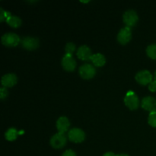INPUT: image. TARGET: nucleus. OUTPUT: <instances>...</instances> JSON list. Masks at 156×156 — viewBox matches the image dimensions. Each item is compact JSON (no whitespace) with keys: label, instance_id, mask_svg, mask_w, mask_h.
Returning a JSON list of instances; mask_svg holds the SVG:
<instances>
[{"label":"nucleus","instance_id":"obj_1","mask_svg":"<svg viewBox=\"0 0 156 156\" xmlns=\"http://www.w3.org/2000/svg\"><path fill=\"white\" fill-rule=\"evenodd\" d=\"M124 103L130 110H136L140 106V100L134 91H128L124 97Z\"/></svg>","mask_w":156,"mask_h":156},{"label":"nucleus","instance_id":"obj_2","mask_svg":"<svg viewBox=\"0 0 156 156\" xmlns=\"http://www.w3.org/2000/svg\"><path fill=\"white\" fill-rule=\"evenodd\" d=\"M1 41L3 45L6 47H15L20 43V37L16 34L9 32L2 36Z\"/></svg>","mask_w":156,"mask_h":156},{"label":"nucleus","instance_id":"obj_3","mask_svg":"<svg viewBox=\"0 0 156 156\" xmlns=\"http://www.w3.org/2000/svg\"><path fill=\"white\" fill-rule=\"evenodd\" d=\"M123 22L126 24V27H131L136 25L139 20V16L136 11L129 9L124 12L123 15Z\"/></svg>","mask_w":156,"mask_h":156},{"label":"nucleus","instance_id":"obj_4","mask_svg":"<svg viewBox=\"0 0 156 156\" xmlns=\"http://www.w3.org/2000/svg\"><path fill=\"white\" fill-rule=\"evenodd\" d=\"M68 137L70 141L73 143H82L85 139V133L82 129L75 127L69 131Z\"/></svg>","mask_w":156,"mask_h":156},{"label":"nucleus","instance_id":"obj_5","mask_svg":"<svg viewBox=\"0 0 156 156\" xmlns=\"http://www.w3.org/2000/svg\"><path fill=\"white\" fill-rule=\"evenodd\" d=\"M79 75L84 79H90L94 76L96 73V69L94 66L91 64L85 63L81 66L79 68Z\"/></svg>","mask_w":156,"mask_h":156},{"label":"nucleus","instance_id":"obj_6","mask_svg":"<svg viewBox=\"0 0 156 156\" xmlns=\"http://www.w3.org/2000/svg\"><path fill=\"white\" fill-rule=\"evenodd\" d=\"M135 79L142 85H149L152 82V76L149 70H141L136 74Z\"/></svg>","mask_w":156,"mask_h":156},{"label":"nucleus","instance_id":"obj_7","mask_svg":"<svg viewBox=\"0 0 156 156\" xmlns=\"http://www.w3.org/2000/svg\"><path fill=\"white\" fill-rule=\"evenodd\" d=\"M66 136L64 133H57L54 134L50 139V145L54 149H61L64 147L66 143Z\"/></svg>","mask_w":156,"mask_h":156},{"label":"nucleus","instance_id":"obj_8","mask_svg":"<svg viewBox=\"0 0 156 156\" xmlns=\"http://www.w3.org/2000/svg\"><path fill=\"white\" fill-rule=\"evenodd\" d=\"M21 46L27 50H36L39 47V39L34 37H25L21 41Z\"/></svg>","mask_w":156,"mask_h":156},{"label":"nucleus","instance_id":"obj_9","mask_svg":"<svg viewBox=\"0 0 156 156\" xmlns=\"http://www.w3.org/2000/svg\"><path fill=\"white\" fill-rule=\"evenodd\" d=\"M141 106L143 109L150 113L156 112V99L152 96L143 98L141 101Z\"/></svg>","mask_w":156,"mask_h":156},{"label":"nucleus","instance_id":"obj_10","mask_svg":"<svg viewBox=\"0 0 156 156\" xmlns=\"http://www.w3.org/2000/svg\"><path fill=\"white\" fill-rule=\"evenodd\" d=\"M132 37V32L130 27H125L121 28L117 34V41L121 44H126L129 42Z\"/></svg>","mask_w":156,"mask_h":156},{"label":"nucleus","instance_id":"obj_11","mask_svg":"<svg viewBox=\"0 0 156 156\" xmlns=\"http://www.w3.org/2000/svg\"><path fill=\"white\" fill-rule=\"evenodd\" d=\"M62 66L66 71H73L76 66V62L72 55L66 54L62 59Z\"/></svg>","mask_w":156,"mask_h":156},{"label":"nucleus","instance_id":"obj_12","mask_svg":"<svg viewBox=\"0 0 156 156\" xmlns=\"http://www.w3.org/2000/svg\"><path fill=\"white\" fill-rule=\"evenodd\" d=\"M18 82V77L15 73H8L2 77V85L5 88L13 87Z\"/></svg>","mask_w":156,"mask_h":156},{"label":"nucleus","instance_id":"obj_13","mask_svg":"<svg viewBox=\"0 0 156 156\" xmlns=\"http://www.w3.org/2000/svg\"><path fill=\"white\" fill-rule=\"evenodd\" d=\"M92 55L91 50L87 45L81 46L77 50V56L82 60H89Z\"/></svg>","mask_w":156,"mask_h":156},{"label":"nucleus","instance_id":"obj_14","mask_svg":"<svg viewBox=\"0 0 156 156\" xmlns=\"http://www.w3.org/2000/svg\"><path fill=\"white\" fill-rule=\"evenodd\" d=\"M70 126V122L69 120L66 117H60L56 121V128H57L59 133H64L68 130Z\"/></svg>","mask_w":156,"mask_h":156},{"label":"nucleus","instance_id":"obj_15","mask_svg":"<svg viewBox=\"0 0 156 156\" xmlns=\"http://www.w3.org/2000/svg\"><path fill=\"white\" fill-rule=\"evenodd\" d=\"M91 60L92 61L93 64L97 67L103 66L106 62V58L102 53H98L95 54H93L91 58Z\"/></svg>","mask_w":156,"mask_h":156},{"label":"nucleus","instance_id":"obj_16","mask_svg":"<svg viewBox=\"0 0 156 156\" xmlns=\"http://www.w3.org/2000/svg\"><path fill=\"white\" fill-rule=\"evenodd\" d=\"M6 22L8 24L11 26L12 27H18L21 26V19L19 17L16 16V15H11L7 20H6Z\"/></svg>","mask_w":156,"mask_h":156},{"label":"nucleus","instance_id":"obj_17","mask_svg":"<svg viewBox=\"0 0 156 156\" xmlns=\"http://www.w3.org/2000/svg\"><path fill=\"white\" fill-rule=\"evenodd\" d=\"M18 133V130L15 128L11 127L6 131L5 133V136L6 140H9V141H14L15 140H16Z\"/></svg>","mask_w":156,"mask_h":156},{"label":"nucleus","instance_id":"obj_18","mask_svg":"<svg viewBox=\"0 0 156 156\" xmlns=\"http://www.w3.org/2000/svg\"><path fill=\"white\" fill-rule=\"evenodd\" d=\"M146 53L152 59H156V44H150L146 48Z\"/></svg>","mask_w":156,"mask_h":156},{"label":"nucleus","instance_id":"obj_19","mask_svg":"<svg viewBox=\"0 0 156 156\" xmlns=\"http://www.w3.org/2000/svg\"><path fill=\"white\" fill-rule=\"evenodd\" d=\"M75 50H76V45H75L73 43L69 42L66 44V47H65L66 54L72 55L73 52L75 51Z\"/></svg>","mask_w":156,"mask_h":156},{"label":"nucleus","instance_id":"obj_20","mask_svg":"<svg viewBox=\"0 0 156 156\" xmlns=\"http://www.w3.org/2000/svg\"><path fill=\"white\" fill-rule=\"evenodd\" d=\"M148 123L152 127H156V112H152L149 114Z\"/></svg>","mask_w":156,"mask_h":156},{"label":"nucleus","instance_id":"obj_21","mask_svg":"<svg viewBox=\"0 0 156 156\" xmlns=\"http://www.w3.org/2000/svg\"><path fill=\"white\" fill-rule=\"evenodd\" d=\"M11 13L9 12H7V11L4 10L2 8L0 9V21H4L8 19L9 17L11 16Z\"/></svg>","mask_w":156,"mask_h":156},{"label":"nucleus","instance_id":"obj_22","mask_svg":"<svg viewBox=\"0 0 156 156\" xmlns=\"http://www.w3.org/2000/svg\"><path fill=\"white\" fill-rule=\"evenodd\" d=\"M8 96V90L5 87L2 86L0 88V98L3 100Z\"/></svg>","mask_w":156,"mask_h":156},{"label":"nucleus","instance_id":"obj_23","mask_svg":"<svg viewBox=\"0 0 156 156\" xmlns=\"http://www.w3.org/2000/svg\"><path fill=\"white\" fill-rule=\"evenodd\" d=\"M62 156H76V152L73 150H72V149H68V150L65 151V152H63Z\"/></svg>","mask_w":156,"mask_h":156},{"label":"nucleus","instance_id":"obj_24","mask_svg":"<svg viewBox=\"0 0 156 156\" xmlns=\"http://www.w3.org/2000/svg\"><path fill=\"white\" fill-rule=\"evenodd\" d=\"M149 89L151 91L154 92V91H156V81L154 80L151 82L149 85Z\"/></svg>","mask_w":156,"mask_h":156},{"label":"nucleus","instance_id":"obj_25","mask_svg":"<svg viewBox=\"0 0 156 156\" xmlns=\"http://www.w3.org/2000/svg\"><path fill=\"white\" fill-rule=\"evenodd\" d=\"M103 156H117V155H115V154L112 152H108L105 154H104Z\"/></svg>","mask_w":156,"mask_h":156},{"label":"nucleus","instance_id":"obj_26","mask_svg":"<svg viewBox=\"0 0 156 156\" xmlns=\"http://www.w3.org/2000/svg\"><path fill=\"white\" fill-rule=\"evenodd\" d=\"M117 156H129L126 154H119V155H117Z\"/></svg>","mask_w":156,"mask_h":156},{"label":"nucleus","instance_id":"obj_27","mask_svg":"<svg viewBox=\"0 0 156 156\" xmlns=\"http://www.w3.org/2000/svg\"><path fill=\"white\" fill-rule=\"evenodd\" d=\"M155 80L156 81V71L155 72Z\"/></svg>","mask_w":156,"mask_h":156}]
</instances>
